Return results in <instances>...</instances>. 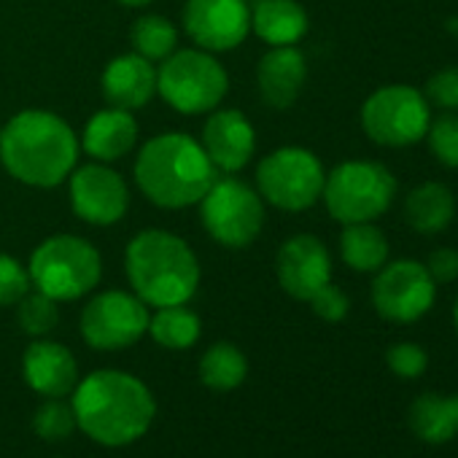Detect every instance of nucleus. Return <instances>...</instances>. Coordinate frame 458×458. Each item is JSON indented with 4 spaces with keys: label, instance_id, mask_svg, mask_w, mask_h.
<instances>
[{
    "label": "nucleus",
    "instance_id": "obj_1",
    "mask_svg": "<svg viewBox=\"0 0 458 458\" xmlns=\"http://www.w3.org/2000/svg\"><path fill=\"white\" fill-rule=\"evenodd\" d=\"M71 404L79 428L106 447L138 442L157 415V402L148 386L122 369L89 372L76 383Z\"/></svg>",
    "mask_w": 458,
    "mask_h": 458
},
{
    "label": "nucleus",
    "instance_id": "obj_2",
    "mask_svg": "<svg viewBox=\"0 0 458 458\" xmlns=\"http://www.w3.org/2000/svg\"><path fill=\"white\" fill-rule=\"evenodd\" d=\"M81 143L73 127L55 111L28 108L0 127V162L12 178L36 189H52L76 170Z\"/></svg>",
    "mask_w": 458,
    "mask_h": 458
},
{
    "label": "nucleus",
    "instance_id": "obj_3",
    "mask_svg": "<svg viewBox=\"0 0 458 458\" xmlns=\"http://www.w3.org/2000/svg\"><path fill=\"white\" fill-rule=\"evenodd\" d=\"M216 181L202 143L186 132L151 138L135 159V183L148 202L165 210L191 208Z\"/></svg>",
    "mask_w": 458,
    "mask_h": 458
},
{
    "label": "nucleus",
    "instance_id": "obj_4",
    "mask_svg": "<svg viewBox=\"0 0 458 458\" xmlns=\"http://www.w3.org/2000/svg\"><path fill=\"white\" fill-rule=\"evenodd\" d=\"M132 294L148 308L186 305L199 286V262L191 246L167 229H143L124 251Z\"/></svg>",
    "mask_w": 458,
    "mask_h": 458
},
{
    "label": "nucleus",
    "instance_id": "obj_5",
    "mask_svg": "<svg viewBox=\"0 0 458 458\" xmlns=\"http://www.w3.org/2000/svg\"><path fill=\"white\" fill-rule=\"evenodd\" d=\"M28 273L36 292L57 302H71L100 284L103 259L89 241L79 235H55L33 251Z\"/></svg>",
    "mask_w": 458,
    "mask_h": 458
},
{
    "label": "nucleus",
    "instance_id": "obj_6",
    "mask_svg": "<svg viewBox=\"0 0 458 458\" xmlns=\"http://www.w3.org/2000/svg\"><path fill=\"white\" fill-rule=\"evenodd\" d=\"M396 197L394 173L372 159H351L327 173L321 199L332 218L345 224H361L380 218Z\"/></svg>",
    "mask_w": 458,
    "mask_h": 458
},
{
    "label": "nucleus",
    "instance_id": "obj_7",
    "mask_svg": "<svg viewBox=\"0 0 458 458\" xmlns=\"http://www.w3.org/2000/svg\"><path fill=\"white\" fill-rule=\"evenodd\" d=\"M157 92L178 114H210L229 92L224 65L205 49H175L157 68Z\"/></svg>",
    "mask_w": 458,
    "mask_h": 458
},
{
    "label": "nucleus",
    "instance_id": "obj_8",
    "mask_svg": "<svg viewBox=\"0 0 458 458\" xmlns=\"http://www.w3.org/2000/svg\"><path fill=\"white\" fill-rule=\"evenodd\" d=\"M205 233L226 249H249L265 226L262 194L241 178H216L199 199Z\"/></svg>",
    "mask_w": 458,
    "mask_h": 458
},
{
    "label": "nucleus",
    "instance_id": "obj_9",
    "mask_svg": "<svg viewBox=\"0 0 458 458\" xmlns=\"http://www.w3.org/2000/svg\"><path fill=\"white\" fill-rule=\"evenodd\" d=\"M431 108L420 89L410 84H388L375 89L361 106V130L377 146L402 148L426 138Z\"/></svg>",
    "mask_w": 458,
    "mask_h": 458
},
{
    "label": "nucleus",
    "instance_id": "obj_10",
    "mask_svg": "<svg viewBox=\"0 0 458 458\" xmlns=\"http://www.w3.org/2000/svg\"><path fill=\"white\" fill-rule=\"evenodd\" d=\"M327 170L321 159L302 146H284L270 151L257 167V186L270 205L300 213L321 199Z\"/></svg>",
    "mask_w": 458,
    "mask_h": 458
},
{
    "label": "nucleus",
    "instance_id": "obj_11",
    "mask_svg": "<svg viewBox=\"0 0 458 458\" xmlns=\"http://www.w3.org/2000/svg\"><path fill=\"white\" fill-rule=\"evenodd\" d=\"M148 305L130 292H103L81 310V337L95 351H124L148 332Z\"/></svg>",
    "mask_w": 458,
    "mask_h": 458
},
{
    "label": "nucleus",
    "instance_id": "obj_12",
    "mask_svg": "<svg viewBox=\"0 0 458 458\" xmlns=\"http://www.w3.org/2000/svg\"><path fill=\"white\" fill-rule=\"evenodd\" d=\"M437 300V284L418 259L386 262L372 281L375 310L394 324H412L423 318Z\"/></svg>",
    "mask_w": 458,
    "mask_h": 458
},
{
    "label": "nucleus",
    "instance_id": "obj_13",
    "mask_svg": "<svg viewBox=\"0 0 458 458\" xmlns=\"http://www.w3.org/2000/svg\"><path fill=\"white\" fill-rule=\"evenodd\" d=\"M183 30L197 49L233 52L251 33V6L246 0H186Z\"/></svg>",
    "mask_w": 458,
    "mask_h": 458
},
{
    "label": "nucleus",
    "instance_id": "obj_14",
    "mask_svg": "<svg viewBox=\"0 0 458 458\" xmlns=\"http://www.w3.org/2000/svg\"><path fill=\"white\" fill-rule=\"evenodd\" d=\"M73 213L92 226H111L130 208L127 181L106 162H92L71 173Z\"/></svg>",
    "mask_w": 458,
    "mask_h": 458
},
{
    "label": "nucleus",
    "instance_id": "obj_15",
    "mask_svg": "<svg viewBox=\"0 0 458 458\" xmlns=\"http://www.w3.org/2000/svg\"><path fill=\"white\" fill-rule=\"evenodd\" d=\"M276 276L289 297L308 302L321 286L332 284L329 249L316 235H294L278 249Z\"/></svg>",
    "mask_w": 458,
    "mask_h": 458
},
{
    "label": "nucleus",
    "instance_id": "obj_16",
    "mask_svg": "<svg viewBox=\"0 0 458 458\" xmlns=\"http://www.w3.org/2000/svg\"><path fill=\"white\" fill-rule=\"evenodd\" d=\"M199 143L216 170L238 173L251 162L257 151V130L251 119L235 108L210 111Z\"/></svg>",
    "mask_w": 458,
    "mask_h": 458
},
{
    "label": "nucleus",
    "instance_id": "obj_17",
    "mask_svg": "<svg viewBox=\"0 0 458 458\" xmlns=\"http://www.w3.org/2000/svg\"><path fill=\"white\" fill-rule=\"evenodd\" d=\"M22 372L28 386L41 394L44 399L49 396H68L73 394L79 383V364L73 353L55 343V340H33L22 356Z\"/></svg>",
    "mask_w": 458,
    "mask_h": 458
},
{
    "label": "nucleus",
    "instance_id": "obj_18",
    "mask_svg": "<svg viewBox=\"0 0 458 458\" xmlns=\"http://www.w3.org/2000/svg\"><path fill=\"white\" fill-rule=\"evenodd\" d=\"M308 79V60L297 47H273L257 65V87L270 108L286 111L297 103Z\"/></svg>",
    "mask_w": 458,
    "mask_h": 458
},
{
    "label": "nucleus",
    "instance_id": "obj_19",
    "mask_svg": "<svg viewBox=\"0 0 458 458\" xmlns=\"http://www.w3.org/2000/svg\"><path fill=\"white\" fill-rule=\"evenodd\" d=\"M100 87L108 106L138 111L157 95V68L135 52L119 55L106 65Z\"/></svg>",
    "mask_w": 458,
    "mask_h": 458
},
{
    "label": "nucleus",
    "instance_id": "obj_20",
    "mask_svg": "<svg viewBox=\"0 0 458 458\" xmlns=\"http://www.w3.org/2000/svg\"><path fill=\"white\" fill-rule=\"evenodd\" d=\"M81 148L95 159V162H116V159H124L135 143H138V122L132 116V111H124V108H103L98 111L87 127H84V135H81Z\"/></svg>",
    "mask_w": 458,
    "mask_h": 458
},
{
    "label": "nucleus",
    "instance_id": "obj_21",
    "mask_svg": "<svg viewBox=\"0 0 458 458\" xmlns=\"http://www.w3.org/2000/svg\"><path fill=\"white\" fill-rule=\"evenodd\" d=\"M251 33L270 47H297L308 33V14L297 0H257Z\"/></svg>",
    "mask_w": 458,
    "mask_h": 458
},
{
    "label": "nucleus",
    "instance_id": "obj_22",
    "mask_svg": "<svg viewBox=\"0 0 458 458\" xmlns=\"http://www.w3.org/2000/svg\"><path fill=\"white\" fill-rule=\"evenodd\" d=\"M404 218L418 235H439L455 218V197L445 183L426 181L407 194Z\"/></svg>",
    "mask_w": 458,
    "mask_h": 458
},
{
    "label": "nucleus",
    "instance_id": "obj_23",
    "mask_svg": "<svg viewBox=\"0 0 458 458\" xmlns=\"http://www.w3.org/2000/svg\"><path fill=\"white\" fill-rule=\"evenodd\" d=\"M407 423L426 445H445L458 434V396L420 394L412 399Z\"/></svg>",
    "mask_w": 458,
    "mask_h": 458
},
{
    "label": "nucleus",
    "instance_id": "obj_24",
    "mask_svg": "<svg viewBox=\"0 0 458 458\" xmlns=\"http://www.w3.org/2000/svg\"><path fill=\"white\" fill-rule=\"evenodd\" d=\"M388 241L372 221L345 224L340 235V257L356 273H377L388 262Z\"/></svg>",
    "mask_w": 458,
    "mask_h": 458
},
{
    "label": "nucleus",
    "instance_id": "obj_25",
    "mask_svg": "<svg viewBox=\"0 0 458 458\" xmlns=\"http://www.w3.org/2000/svg\"><path fill=\"white\" fill-rule=\"evenodd\" d=\"M249 375L246 353L233 343H216L199 359V380L210 391H235Z\"/></svg>",
    "mask_w": 458,
    "mask_h": 458
},
{
    "label": "nucleus",
    "instance_id": "obj_26",
    "mask_svg": "<svg viewBox=\"0 0 458 458\" xmlns=\"http://www.w3.org/2000/svg\"><path fill=\"white\" fill-rule=\"evenodd\" d=\"M202 324L194 310L186 305H167L157 308V313L148 318V335L154 343H159L167 351H186L199 340Z\"/></svg>",
    "mask_w": 458,
    "mask_h": 458
},
{
    "label": "nucleus",
    "instance_id": "obj_27",
    "mask_svg": "<svg viewBox=\"0 0 458 458\" xmlns=\"http://www.w3.org/2000/svg\"><path fill=\"white\" fill-rule=\"evenodd\" d=\"M130 41L135 55L146 57L148 63H162L165 57H170L178 47V30L167 17L159 14H146L140 17L132 30H130Z\"/></svg>",
    "mask_w": 458,
    "mask_h": 458
},
{
    "label": "nucleus",
    "instance_id": "obj_28",
    "mask_svg": "<svg viewBox=\"0 0 458 458\" xmlns=\"http://www.w3.org/2000/svg\"><path fill=\"white\" fill-rule=\"evenodd\" d=\"M17 321L22 327L25 335L30 337H47L49 332H55V327L60 324V308L57 300L41 294V292H28L20 302H17Z\"/></svg>",
    "mask_w": 458,
    "mask_h": 458
},
{
    "label": "nucleus",
    "instance_id": "obj_29",
    "mask_svg": "<svg viewBox=\"0 0 458 458\" xmlns=\"http://www.w3.org/2000/svg\"><path fill=\"white\" fill-rule=\"evenodd\" d=\"M33 428L41 439H49V442H57V439H65L71 437L79 423H76V412H73V404L65 402V396H49L33 415Z\"/></svg>",
    "mask_w": 458,
    "mask_h": 458
},
{
    "label": "nucleus",
    "instance_id": "obj_30",
    "mask_svg": "<svg viewBox=\"0 0 458 458\" xmlns=\"http://www.w3.org/2000/svg\"><path fill=\"white\" fill-rule=\"evenodd\" d=\"M428 148L434 159L445 167L458 170V114L447 111L428 124Z\"/></svg>",
    "mask_w": 458,
    "mask_h": 458
},
{
    "label": "nucleus",
    "instance_id": "obj_31",
    "mask_svg": "<svg viewBox=\"0 0 458 458\" xmlns=\"http://www.w3.org/2000/svg\"><path fill=\"white\" fill-rule=\"evenodd\" d=\"M30 286L33 281L28 267L12 254H0V308L17 305L30 292Z\"/></svg>",
    "mask_w": 458,
    "mask_h": 458
},
{
    "label": "nucleus",
    "instance_id": "obj_32",
    "mask_svg": "<svg viewBox=\"0 0 458 458\" xmlns=\"http://www.w3.org/2000/svg\"><path fill=\"white\" fill-rule=\"evenodd\" d=\"M386 364L396 377L415 380L426 372L428 367V353L418 343H396L386 353Z\"/></svg>",
    "mask_w": 458,
    "mask_h": 458
},
{
    "label": "nucleus",
    "instance_id": "obj_33",
    "mask_svg": "<svg viewBox=\"0 0 458 458\" xmlns=\"http://www.w3.org/2000/svg\"><path fill=\"white\" fill-rule=\"evenodd\" d=\"M426 100L442 111H458V65L437 71L426 84Z\"/></svg>",
    "mask_w": 458,
    "mask_h": 458
},
{
    "label": "nucleus",
    "instance_id": "obj_34",
    "mask_svg": "<svg viewBox=\"0 0 458 458\" xmlns=\"http://www.w3.org/2000/svg\"><path fill=\"white\" fill-rule=\"evenodd\" d=\"M308 302H310L313 313H316L318 318L329 321V324L343 321V318L348 316V310H351V300H348L345 292H343L340 286H335V284L321 286Z\"/></svg>",
    "mask_w": 458,
    "mask_h": 458
},
{
    "label": "nucleus",
    "instance_id": "obj_35",
    "mask_svg": "<svg viewBox=\"0 0 458 458\" xmlns=\"http://www.w3.org/2000/svg\"><path fill=\"white\" fill-rule=\"evenodd\" d=\"M426 270L434 284H453L458 281V251L455 249H437L426 259Z\"/></svg>",
    "mask_w": 458,
    "mask_h": 458
},
{
    "label": "nucleus",
    "instance_id": "obj_36",
    "mask_svg": "<svg viewBox=\"0 0 458 458\" xmlns=\"http://www.w3.org/2000/svg\"><path fill=\"white\" fill-rule=\"evenodd\" d=\"M119 4H122L124 9H143V6L154 4V0H119Z\"/></svg>",
    "mask_w": 458,
    "mask_h": 458
},
{
    "label": "nucleus",
    "instance_id": "obj_37",
    "mask_svg": "<svg viewBox=\"0 0 458 458\" xmlns=\"http://www.w3.org/2000/svg\"><path fill=\"white\" fill-rule=\"evenodd\" d=\"M453 324H455V332H458V300H455V305H453Z\"/></svg>",
    "mask_w": 458,
    "mask_h": 458
}]
</instances>
